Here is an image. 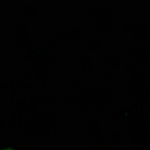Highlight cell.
<instances>
[{
  "mask_svg": "<svg viewBox=\"0 0 150 150\" xmlns=\"http://www.w3.org/2000/svg\"><path fill=\"white\" fill-rule=\"evenodd\" d=\"M81 73L82 74H89L95 71V61L90 58L88 53H83L81 55Z\"/></svg>",
  "mask_w": 150,
  "mask_h": 150,
  "instance_id": "7a4b0ae2",
  "label": "cell"
},
{
  "mask_svg": "<svg viewBox=\"0 0 150 150\" xmlns=\"http://www.w3.org/2000/svg\"><path fill=\"white\" fill-rule=\"evenodd\" d=\"M0 129H1V126H0Z\"/></svg>",
  "mask_w": 150,
  "mask_h": 150,
  "instance_id": "ee69618b",
  "label": "cell"
},
{
  "mask_svg": "<svg viewBox=\"0 0 150 150\" xmlns=\"http://www.w3.org/2000/svg\"><path fill=\"white\" fill-rule=\"evenodd\" d=\"M7 89V85L4 83V82H0V97L3 96V93Z\"/></svg>",
  "mask_w": 150,
  "mask_h": 150,
  "instance_id": "d6a6232c",
  "label": "cell"
},
{
  "mask_svg": "<svg viewBox=\"0 0 150 150\" xmlns=\"http://www.w3.org/2000/svg\"><path fill=\"white\" fill-rule=\"evenodd\" d=\"M79 16H81V12L78 11V10H67L66 12H65V17L67 18V19H70V21H73V19H78L79 18Z\"/></svg>",
  "mask_w": 150,
  "mask_h": 150,
  "instance_id": "d6986e66",
  "label": "cell"
},
{
  "mask_svg": "<svg viewBox=\"0 0 150 150\" xmlns=\"http://www.w3.org/2000/svg\"><path fill=\"white\" fill-rule=\"evenodd\" d=\"M86 132L90 136H100L101 134V126H100L98 122H90L88 126H86Z\"/></svg>",
  "mask_w": 150,
  "mask_h": 150,
  "instance_id": "4fadbf2b",
  "label": "cell"
},
{
  "mask_svg": "<svg viewBox=\"0 0 150 150\" xmlns=\"http://www.w3.org/2000/svg\"><path fill=\"white\" fill-rule=\"evenodd\" d=\"M3 71H4V69H3V67H0V74L3 73Z\"/></svg>",
  "mask_w": 150,
  "mask_h": 150,
  "instance_id": "b9f144b4",
  "label": "cell"
},
{
  "mask_svg": "<svg viewBox=\"0 0 150 150\" xmlns=\"http://www.w3.org/2000/svg\"><path fill=\"white\" fill-rule=\"evenodd\" d=\"M45 49H54L55 48V43L53 42V41H51V40H47L46 42H45Z\"/></svg>",
  "mask_w": 150,
  "mask_h": 150,
  "instance_id": "4dcf8cb0",
  "label": "cell"
},
{
  "mask_svg": "<svg viewBox=\"0 0 150 150\" xmlns=\"http://www.w3.org/2000/svg\"><path fill=\"white\" fill-rule=\"evenodd\" d=\"M45 52H46L45 47H40V46L29 48V55L31 57H45Z\"/></svg>",
  "mask_w": 150,
  "mask_h": 150,
  "instance_id": "9a60e30c",
  "label": "cell"
},
{
  "mask_svg": "<svg viewBox=\"0 0 150 150\" xmlns=\"http://www.w3.org/2000/svg\"><path fill=\"white\" fill-rule=\"evenodd\" d=\"M51 70H49L48 67H40L39 70H37V79L40 81V83H46L49 78H51Z\"/></svg>",
  "mask_w": 150,
  "mask_h": 150,
  "instance_id": "52a82bcc",
  "label": "cell"
},
{
  "mask_svg": "<svg viewBox=\"0 0 150 150\" xmlns=\"http://www.w3.org/2000/svg\"><path fill=\"white\" fill-rule=\"evenodd\" d=\"M15 81L18 83L19 88H29L31 85V78L29 76H19Z\"/></svg>",
  "mask_w": 150,
  "mask_h": 150,
  "instance_id": "5bb4252c",
  "label": "cell"
},
{
  "mask_svg": "<svg viewBox=\"0 0 150 150\" xmlns=\"http://www.w3.org/2000/svg\"><path fill=\"white\" fill-rule=\"evenodd\" d=\"M7 90H8L10 93H12V94L18 93V90H19V85H18V83H17L16 81H12V82L7 85Z\"/></svg>",
  "mask_w": 150,
  "mask_h": 150,
  "instance_id": "83f0119b",
  "label": "cell"
},
{
  "mask_svg": "<svg viewBox=\"0 0 150 150\" xmlns=\"http://www.w3.org/2000/svg\"><path fill=\"white\" fill-rule=\"evenodd\" d=\"M0 24H1V18H0Z\"/></svg>",
  "mask_w": 150,
  "mask_h": 150,
  "instance_id": "7bdbcfd3",
  "label": "cell"
},
{
  "mask_svg": "<svg viewBox=\"0 0 150 150\" xmlns=\"http://www.w3.org/2000/svg\"><path fill=\"white\" fill-rule=\"evenodd\" d=\"M13 46L17 47V49H19V51H27V49L29 48V42L28 41H13Z\"/></svg>",
  "mask_w": 150,
  "mask_h": 150,
  "instance_id": "d4e9b609",
  "label": "cell"
},
{
  "mask_svg": "<svg viewBox=\"0 0 150 150\" xmlns=\"http://www.w3.org/2000/svg\"><path fill=\"white\" fill-rule=\"evenodd\" d=\"M10 124L13 127H19L23 122V112L21 110H15L13 113L10 115Z\"/></svg>",
  "mask_w": 150,
  "mask_h": 150,
  "instance_id": "8992f818",
  "label": "cell"
},
{
  "mask_svg": "<svg viewBox=\"0 0 150 150\" xmlns=\"http://www.w3.org/2000/svg\"><path fill=\"white\" fill-rule=\"evenodd\" d=\"M69 30H70L71 35L74 37V39H78V37L83 34V28L79 27V25H73V27H71Z\"/></svg>",
  "mask_w": 150,
  "mask_h": 150,
  "instance_id": "7402d4cb",
  "label": "cell"
},
{
  "mask_svg": "<svg viewBox=\"0 0 150 150\" xmlns=\"http://www.w3.org/2000/svg\"><path fill=\"white\" fill-rule=\"evenodd\" d=\"M130 69V74L134 78V79H142V77H143V73H142V71L138 69V67H136V66H131V67H129Z\"/></svg>",
  "mask_w": 150,
  "mask_h": 150,
  "instance_id": "ffe728a7",
  "label": "cell"
},
{
  "mask_svg": "<svg viewBox=\"0 0 150 150\" xmlns=\"http://www.w3.org/2000/svg\"><path fill=\"white\" fill-rule=\"evenodd\" d=\"M58 61H59V57L55 52L54 53H47L43 57V64L47 66H57Z\"/></svg>",
  "mask_w": 150,
  "mask_h": 150,
  "instance_id": "9c48e42d",
  "label": "cell"
},
{
  "mask_svg": "<svg viewBox=\"0 0 150 150\" xmlns=\"http://www.w3.org/2000/svg\"><path fill=\"white\" fill-rule=\"evenodd\" d=\"M40 90H41V91L47 90V84H46V83H40Z\"/></svg>",
  "mask_w": 150,
  "mask_h": 150,
  "instance_id": "74e56055",
  "label": "cell"
},
{
  "mask_svg": "<svg viewBox=\"0 0 150 150\" xmlns=\"http://www.w3.org/2000/svg\"><path fill=\"white\" fill-rule=\"evenodd\" d=\"M108 136H109V138H112V139H117L118 137H119V133L118 132H114V131H109L108 132Z\"/></svg>",
  "mask_w": 150,
  "mask_h": 150,
  "instance_id": "836d02e7",
  "label": "cell"
},
{
  "mask_svg": "<svg viewBox=\"0 0 150 150\" xmlns=\"http://www.w3.org/2000/svg\"><path fill=\"white\" fill-rule=\"evenodd\" d=\"M4 31H5V34H12V31H13V28H12L11 24H6V25L4 27Z\"/></svg>",
  "mask_w": 150,
  "mask_h": 150,
  "instance_id": "1f68e13d",
  "label": "cell"
},
{
  "mask_svg": "<svg viewBox=\"0 0 150 150\" xmlns=\"http://www.w3.org/2000/svg\"><path fill=\"white\" fill-rule=\"evenodd\" d=\"M136 27H137V23H136V21H133V19H126V21L124 22V24H122V29H124L125 31H127V33L134 31Z\"/></svg>",
  "mask_w": 150,
  "mask_h": 150,
  "instance_id": "2e32d148",
  "label": "cell"
},
{
  "mask_svg": "<svg viewBox=\"0 0 150 150\" xmlns=\"http://www.w3.org/2000/svg\"><path fill=\"white\" fill-rule=\"evenodd\" d=\"M107 15H108L107 8H95V10L90 11V18L93 21H98V22L106 21Z\"/></svg>",
  "mask_w": 150,
  "mask_h": 150,
  "instance_id": "5b68a950",
  "label": "cell"
},
{
  "mask_svg": "<svg viewBox=\"0 0 150 150\" xmlns=\"http://www.w3.org/2000/svg\"><path fill=\"white\" fill-rule=\"evenodd\" d=\"M30 37V29L25 24H19L16 28V34H15V39L17 41H29Z\"/></svg>",
  "mask_w": 150,
  "mask_h": 150,
  "instance_id": "3957f363",
  "label": "cell"
},
{
  "mask_svg": "<svg viewBox=\"0 0 150 150\" xmlns=\"http://www.w3.org/2000/svg\"><path fill=\"white\" fill-rule=\"evenodd\" d=\"M5 7H6V3H4V1L0 3V10H4Z\"/></svg>",
  "mask_w": 150,
  "mask_h": 150,
  "instance_id": "ab89813d",
  "label": "cell"
},
{
  "mask_svg": "<svg viewBox=\"0 0 150 150\" xmlns=\"http://www.w3.org/2000/svg\"><path fill=\"white\" fill-rule=\"evenodd\" d=\"M143 17L150 19V10H145V11H143Z\"/></svg>",
  "mask_w": 150,
  "mask_h": 150,
  "instance_id": "8d00e7d4",
  "label": "cell"
},
{
  "mask_svg": "<svg viewBox=\"0 0 150 150\" xmlns=\"http://www.w3.org/2000/svg\"><path fill=\"white\" fill-rule=\"evenodd\" d=\"M65 107L69 110H76L78 108V105L76 102V97H66V102H65Z\"/></svg>",
  "mask_w": 150,
  "mask_h": 150,
  "instance_id": "ac0fdd59",
  "label": "cell"
},
{
  "mask_svg": "<svg viewBox=\"0 0 150 150\" xmlns=\"http://www.w3.org/2000/svg\"><path fill=\"white\" fill-rule=\"evenodd\" d=\"M43 118H45V120H47V121H49V122H53V121H57V119H58V114L57 113H54V112H47V113H45V115H43Z\"/></svg>",
  "mask_w": 150,
  "mask_h": 150,
  "instance_id": "4316f807",
  "label": "cell"
},
{
  "mask_svg": "<svg viewBox=\"0 0 150 150\" xmlns=\"http://www.w3.org/2000/svg\"><path fill=\"white\" fill-rule=\"evenodd\" d=\"M125 89H126L127 94L133 95V94H134V91L138 90V84H137L136 82H129V83L126 84V86H125Z\"/></svg>",
  "mask_w": 150,
  "mask_h": 150,
  "instance_id": "603a6c76",
  "label": "cell"
},
{
  "mask_svg": "<svg viewBox=\"0 0 150 150\" xmlns=\"http://www.w3.org/2000/svg\"><path fill=\"white\" fill-rule=\"evenodd\" d=\"M18 7H19V6H18L17 4H13V5H12V7H11V8L15 11V10H18Z\"/></svg>",
  "mask_w": 150,
  "mask_h": 150,
  "instance_id": "60d3db41",
  "label": "cell"
},
{
  "mask_svg": "<svg viewBox=\"0 0 150 150\" xmlns=\"http://www.w3.org/2000/svg\"><path fill=\"white\" fill-rule=\"evenodd\" d=\"M106 82H112L113 81V72L112 71H105L103 76H101Z\"/></svg>",
  "mask_w": 150,
  "mask_h": 150,
  "instance_id": "f546056e",
  "label": "cell"
},
{
  "mask_svg": "<svg viewBox=\"0 0 150 150\" xmlns=\"http://www.w3.org/2000/svg\"><path fill=\"white\" fill-rule=\"evenodd\" d=\"M77 39L71 35L70 30L69 29H60L58 31V41L60 42H64V41H76Z\"/></svg>",
  "mask_w": 150,
  "mask_h": 150,
  "instance_id": "8fae6325",
  "label": "cell"
},
{
  "mask_svg": "<svg viewBox=\"0 0 150 150\" xmlns=\"http://www.w3.org/2000/svg\"><path fill=\"white\" fill-rule=\"evenodd\" d=\"M24 101H25V103H27L28 109H31V110L36 109V107H37V98L35 96H27L25 98H24Z\"/></svg>",
  "mask_w": 150,
  "mask_h": 150,
  "instance_id": "e0dca14e",
  "label": "cell"
},
{
  "mask_svg": "<svg viewBox=\"0 0 150 150\" xmlns=\"http://www.w3.org/2000/svg\"><path fill=\"white\" fill-rule=\"evenodd\" d=\"M100 60H101L102 64L109 65L112 69H119L121 66L122 57L119 53H106L101 55Z\"/></svg>",
  "mask_w": 150,
  "mask_h": 150,
  "instance_id": "6da1fadb",
  "label": "cell"
},
{
  "mask_svg": "<svg viewBox=\"0 0 150 150\" xmlns=\"http://www.w3.org/2000/svg\"><path fill=\"white\" fill-rule=\"evenodd\" d=\"M43 108H45V110H51V109H53L54 108V100H52V98H47V100H45V102H43Z\"/></svg>",
  "mask_w": 150,
  "mask_h": 150,
  "instance_id": "f1b7e54d",
  "label": "cell"
},
{
  "mask_svg": "<svg viewBox=\"0 0 150 150\" xmlns=\"http://www.w3.org/2000/svg\"><path fill=\"white\" fill-rule=\"evenodd\" d=\"M85 48L88 52H100L102 51V42L96 39H86L85 40Z\"/></svg>",
  "mask_w": 150,
  "mask_h": 150,
  "instance_id": "277c9868",
  "label": "cell"
},
{
  "mask_svg": "<svg viewBox=\"0 0 150 150\" xmlns=\"http://www.w3.org/2000/svg\"><path fill=\"white\" fill-rule=\"evenodd\" d=\"M15 106H16V109H17V110H21V112L25 110V109L28 108L25 101H24V98H18V100H16Z\"/></svg>",
  "mask_w": 150,
  "mask_h": 150,
  "instance_id": "484cf974",
  "label": "cell"
},
{
  "mask_svg": "<svg viewBox=\"0 0 150 150\" xmlns=\"http://www.w3.org/2000/svg\"><path fill=\"white\" fill-rule=\"evenodd\" d=\"M37 11H39V7L37 5H33V4H29V5H24L23 7V12L24 15L29 18H34L37 16Z\"/></svg>",
  "mask_w": 150,
  "mask_h": 150,
  "instance_id": "7c38bea8",
  "label": "cell"
},
{
  "mask_svg": "<svg viewBox=\"0 0 150 150\" xmlns=\"http://www.w3.org/2000/svg\"><path fill=\"white\" fill-rule=\"evenodd\" d=\"M133 36L137 37V39H148V37H150V27L142 25L141 28L133 31Z\"/></svg>",
  "mask_w": 150,
  "mask_h": 150,
  "instance_id": "30bf717a",
  "label": "cell"
},
{
  "mask_svg": "<svg viewBox=\"0 0 150 150\" xmlns=\"http://www.w3.org/2000/svg\"><path fill=\"white\" fill-rule=\"evenodd\" d=\"M30 62H31V66L33 67H41V65L43 64V57H31L29 58Z\"/></svg>",
  "mask_w": 150,
  "mask_h": 150,
  "instance_id": "44dd1931",
  "label": "cell"
},
{
  "mask_svg": "<svg viewBox=\"0 0 150 150\" xmlns=\"http://www.w3.org/2000/svg\"><path fill=\"white\" fill-rule=\"evenodd\" d=\"M0 150H21V149L16 148V146H12V145H6V146L0 148Z\"/></svg>",
  "mask_w": 150,
  "mask_h": 150,
  "instance_id": "d590c367",
  "label": "cell"
},
{
  "mask_svg": "<svg viewBox=\"0 0 150 150\" xmlns=\"http://www.w3.org/2000/svg\"><path fill=\"white\" fill-rule=\"evenodd\" d=\"M113 27H114V21L113 19H106V21H102V22H98L96 31H97V34H102L106 30L113 28Z\"/></svg>",
  "mask_w": 150,
  "mask_h": 150,
  "instance_id": "ba28073f",
  "label": "cell"
},
{
  "mask_svg": "<svg viewBox=\"0 0 150 150\" xmlns=\"http://www.w3.org/2000/svg\"><path fill=\"white\" fill-rule=\"evenodd\" d=\"M107 11L108 12H114L115 11V4H113V5H110L109 7H107Z\"/></svg>",
  "mask_w": 150,
  "mask_h": 150,
  "instance_id": "f35d334b",
  "label": "cell"
},
{
  "mask_svg": "<svg viewBox=\"0 0 150 150\" xmlns=\"http://www.w3.org/2000/svg\"><path fill=\"white\" fill-rule=\"evenodd\" d=\"M42 21H43V23H45L46 27L51 28V27L53 25V17H52V15L49 13V12H46V13L42 15Z\"/></svg>",
  "mask_w": 150,
  "mask_h": 150,
  "instance_id": "cb8c5ba5",
  "label": "cell"
},
{
  "mask_svg": "<svg viewBox=\"0 0 150 150\" xmlns=\"http://www.w3.org/2000/svg\"><path fill=\"white\" fill-rule=\"evenodd\" d=\"M34 33L37 35V36H43V34H45V31H43V29H41V28H35L34 29Z\"/></svg>",
  "mask_w": 150,
  "mask_h": 150,
  "instance_id": "e575fe53",
  "label": "cell"
}]
</instances>
